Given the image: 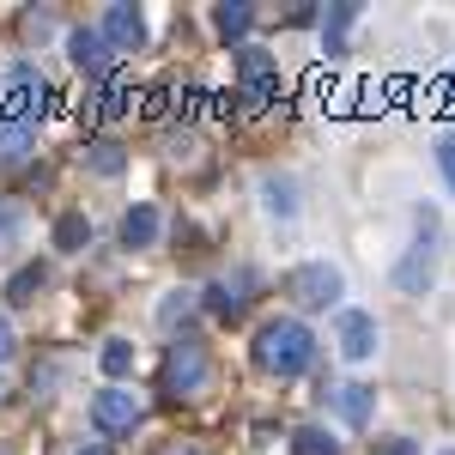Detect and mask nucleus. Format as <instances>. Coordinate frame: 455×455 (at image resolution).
<instances>
[{"mask_svg":"<svg viewBox=\"0 0 455 455\" xmlns=\"http://www.w3.org/2000/svg\"><path fill=\"white\" fill-rule=\"evenodd\" d=\"M437 164H443V176H450V188H455V134L437 140Z\"/></svg>","mask_w":455,"mask_h":455,"instance_id":"nucleus-25","label":"nucleus"},{"mask_svg":"<svg viewBox=\"0 0 455 455\" xmlns=\"http://www.w3.org/2000/svg\"><path fill=\"white\" fill-rule=\"evenodd\" d=\"M212 25H219V36H249V25H255V6H249V0H225V6L212 12Z\"/></svg>","mask_w":455,"mask_h":455,"instance_id":"nucleus-16","label":"nucleus"},{"mask_svg":"<svg viewBox=\"0 0 455 455\" xmlns=\"http://www.w3.org/2000/svg\"><path fill=\"white\" fill-rule=\"evenodd\" d=\"M12 352H19V340H12V322H6V315H0V364H6V358H12Z\"/></svg>","mask_w":455,"mask_h":455,"instance_id":"nucleus-26","label":"nucleus"},{"mask_svg":"<svg viewBox=\"0 0 455 455\" xmlns=\"http://www.w3.org/2000/svg\"><path fill=\"white\" fill-rule=\"evenodd\" d=\"M334 407H340V419H347V425H371V413H377V388H364V383L334 388Z\"/></svg>","mask_w":455,"mask_h":455,"instance_id":"nucleus-13","label":"nucleus"},{"mask_svg":"<svg viewBox=\"0 0 455 455\" xmlns=\"http://www.w3.org/2000/svg\"><path fill=\"white\" fill-rule=\"evenodd\" d=\"M443 455H455V450H443Z\"/></svg>","mask_w":455,"mask_h":455,"instance_id":"nucleus-29","label":"nucleus"},{"mask_svg":"<svg viewBox=\"0 0 455 455\" xmlns=\"http://www.w3.org/2000/svg\"><path fill=\"white\" fill-rule=\"evenodd\" d=\"M371 455H419L413 437H383V443H371Z\"/></svg>","mask_w":455,"mask_h":455,"instance_id":"nucleus-24","label":"nucleus"},{"mask_svg":"<svg viewBox=\"0 0 455 455\" xmlns=\"http://www.w3.org/2000/svg\"><path fill=\"white\" fill-rule=\"evenodd\" d=\"M340 352H347L352 364H364V358L377 352V315H364V310H340Z\"/></svg>","mask_w":455,"mask_h":455,"instance_id":"nucleus-9","label":"nucleus"},{"mask_svg":"<svg viewBox=\"0 0 455 455\" xmlns=\"http://www.w3.org/2000/svg\"><path fill=\"white\" fill-rule=\"evenodd\" d=\"M352 19H358V6H328V19H322V49H328V55H340V49H347Z\"/></svg>","mask_w":455,"mask_h":455,"instance_id":"nucleus-15","label":"nucleus"},{"mask_svg":"<svg viewBox=\"0 0 455 455\" xmlns=\"http://www.w3.org/2000/svg\"><path fill=\"white\" fill-rule=\"evenodd\" d=\"M285 298H291L298 310H328V304L340 298V267H328V261L291 267V274H285Z\"/></svg>","mask_w":455,"mask_h":455,"instance_id":"nucleus-5","label":"nucleus"},{"mask_svg":"<svg viewBox=\"0 0 455 455\" xmlns=\"http://www.w3.org/2000/svg\"><path fill=\"white\" fill-rule=\"evenodd\" d=\"M443 98H450V109H455V79H443Z\"/></svg>","mask_w":455,"mask_h":455,"instance_id":"nucleus-28","label":"nucleus"},{"mask_svg":"<svg viewBox=\"0 0 455 455\" xmlns=\"http://www.w3.org/2000/svg\"><path fill=\"white\" fill-rule=\"evenodd\" d=\"M98 31H104L109 49H128V55H134L146 43V19H140V6H122V0H116V6H104V25H98Z\"/></svg>","mask_w":455,"mask_h":455,"instance_id":"nucleus-7","label":"nucleus"},{"mask_svg":"<svg viewBox=\"0 0 455 455\" xmlns=\"http://www.w3.org/2000/svg\"><path fill=\"white\" fill-rule=\"evenodd\" d=\"M85 164H92L98 176H116L128 158H122V146H116V140H92V146H85Z\"/></svg>","mask_w":455,"mask_h":455,"instance_id":"nucleus-19","label":"nucleus"},{"mask_svg":"<svg viewBox=\"0 0 455 455\" xmlns=\"http://www.w3.org/2000/svg\"><path fill=\"white\" fill-rule=\"evenodd\" d=\"M261 195H267V212H280V219H291V212H298L291 182H280V176H267V182H261Z\"/></svg>","mask_w":455,"mask_h":455,"instance_id":"nucleus-21","label":"nucleus"},{"mask_svg":"<svg viewBox=\"0 0 455 455\" xmlns=\"http://www.w3.org/2000/svg\"><path fill=\"white\" fill-rule=\"evenodd\" d=\"M431 280H437V219H431V212H419V243L395 261V285H401L407 298H419Z\"/></svg>","mask_w":455,"mask_h":455,"instance_id":"nucleus-4","label":"nucleus"},{"mask_svg":"<svg viewBox=\"0 0 455 455\" xmlns=\"http://www.w3.org/2000/svg\"><path fill=\"white\" fill-rule=\"evenodd\" d=\"M140 419H146V407L128 388H98V395H92V425H98L104 437H128Z\"/></svg>","mask_w":455,"mask_h":455,"instance_id":"nucleus-6","label":"nucleus"},{"mask_svg":"<svg viewBox=\"0 0 455 455\" xmlns=\"http://www.w3.org/2000/svg\"><path fill=\"white\" fill-rule=\"evenodd\" d=\"M243 98H249L255 109L280 98V73H274V61H267L261 49H243Z\"/></svg>","mask_w":455,"mask_h":455,"instance_id":"nucleus-8","label":"nucleus"},{"mask_svg":"<svg viewBox=\"0 0 455 455\" xmlns=\"http://www.w3.org/2000/svg\"><path fill=\"white\" fill-rule=\"evenodd\" d=\"M128 109V79L122 73H109V92H104V116H122Z\"/></svg>","mask_w":455,"mask_h":455,"instance_id":"nucleus-23","label":"nucleus"},{"mask_svg":"<svg viewBox=\"0 0 455 455\" xmlns=\"http://www.w3.org/2000/svg\"><path fill=\"white\" fill-rule=\"evenodd\" d=\"M79 455H116V450H109V443H85Z\"/></svg>","mask_w":455,"mask_h":455,"instance_id":"nucleus-27","label":"nucleus"},{"mask_svg":"<svg viewBox=\"0 0 455 455\" xmlns=\"http://www.w3.org/2000/svg\"><path fill=\"white\" fill-rule=\"evenodd\" d=\"M152 243H158V212L140 201V207L122 212V249H152Z\"/></svg>","mask_w":455,"mask_h":455,"instance_id":"nucleus-12","label":"nucleus"},{"mask_svg":"<svg viewBox=\"0 0 455 455\" xmlns=\"http://www.w3.org/2000/svg\"><path fill=\"white\" fill-rule=\"evenodd\" d=\"M98 364H104V377H116V383H122V377L134 371V347H128V340H104Z\"/></svg>","mask_w":455,"mask_h":455,"instance_id":"nucleus-18","label":"nucleus"},{"mask_svg":"<svg viewBox=\"0 0 455 455\" xmlns=\"http://www.w3.org/2000/svg\"><path fill=\"white\" fill-rule=\"evenodd\" d=\"M43 285H49V267H43V261H31V267H19V274L6 280V304H31V298L43 291Z\"/></svg>","mask_w":455,"mask_h":455,"instance_id":"nucleus-14","label":"nucleus"},{"mask_svg":"<svg viewBox=\"0 0 455 455\" xmlns=\"http://www.w3.org/2000/svg\"><path fill=\"white\" fill-rule=\"evenodd\" d=\"M310 358H315V334L298 322V315H274V322L255 334V364H261L267 377H280V383L304 377Z\"/></svg>","mask_w":455,"mask_h":455,"instance_id":"nucleus-1","label":"nucleus"},{"mask_svg":"<svg viewBox=\"0 0 455 455\" xmlns=\"http://www.w3.org/2000/svg\"><path fill=\"white\" fill-rule=\"evenodd\" d=\"M291 455H340V443L322 425H304V431H291Z\"/></svg>","mask_w":455,"mask_h":455,"instance_id":"nucleus-17","label":"nucleus"},{"mask_svg":"<svg viewBox=\"0 0 455 455\" xmlns=\"http://www.w3.org/2000/svg\"><path fill=\"white\" fill-rule=\"evenodd\" d=\"M19 237H25V212H19V207H0V255H6V249H19Z\"/></svg>","mask_w":455,"mask_h":455,"instance_id":"nucleus-22","label":"nucleus"},{"mask_svg":"<svg viewBox=\"0 0 455 455\" xmlns=\"http://www.w3.org/2000/svg\"><path fill=\"white\" fill-rule=\"evenodd\" d=\"M43 98H49L43 73H36L31 61H12V68H6V98H0V128H6V146H25V134L43 122Z\"/></svg>","mask_w":455,"mask_h":455,"instance_id":"nucleus-2","label":"nucleus"},{"mask_svg":"<svg viewBox=\"0 0 455 455\" xmlns=\"http://www.w3.org/2000/svg\"><path fill=\"white\" fill-rule=\"evenodd\" d=\"M68 55H73V68H79V73H98V79H104V73H116V68H109L104 31H85V25H79V31H68Z\"/></svg>","mask_w":455,"mask_h":455,"instance_id":"nucleus-10","label":"nucleus"},{"mask_svg":"<svg viewBox=\"0 0 455 455\" xmlns=\"http://www.w3.org/2000/svg\"><path fill=\"white\" fill-rule=\"evenodd\" d=\"M85 237H92V225L79 212H61L55 219V249H85Z\"/></svg>","mask_w":455,"mask_h":455,"instance_id":"nucleus-20","label":"nucleus"},{"mask_svg":"<svg viewBox=\"0 0 455 455\" xmlns=\"http://www.w3.org/2000/svg\"><path fill=\"white\" fill-rule=\"evenodd\" d=\"M212 377V358L207 347L195 340V334H182V340H171V352H164V388H171L176 401H188V395H201Z\"/></svg>","mask_w":455,"mask_h":455,"instance_id":"nucleus-3","label":"nucleus"},{"mask_svg":"<svg viewBox=\"0 0 455 455\" xmlns=\"http://www.w3.org/2000/svg\"><path fill=\"white\" fill-rule=\"evenodd\" d=\"M243 291H249V274H237V280H212L207 285V310L219 315V322H237V315H243V304H249Z\"/></svg>","mask_w":455,"mask_h":455,"instance_id":"nucleus-11","label":"nucleus"}]
</instances>
